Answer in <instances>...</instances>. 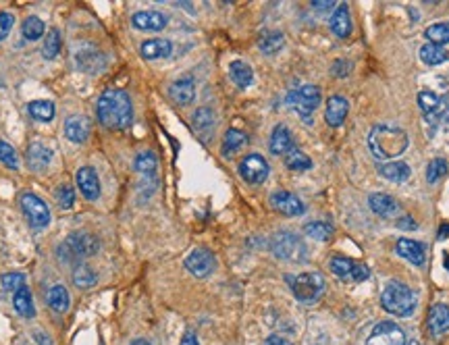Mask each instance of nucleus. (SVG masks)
I'll list each match as a JSON object with an SVG mask.
<instances>
[{
  "mask_svg": "<svg viewBox=\"0 0 449 345\" xmlns=\"http://www.w3.org/2000/svg\"><path fill=\"white\" fill-rule=\"evenodd\" d=\"M408 133L393 123H379L368 133V150L377 160L391 163L408 150Z\"/></svg>",
  "mask_w": 449,
  "mask_h": 345,
  "instance_id": "obj_1",
  "label": "nucleus"
},
{
  "mask_svg": "<svg viewBox=\"0 0 449 345\" xmlns=\"http://www.w3.org/2000/svg\"><path fill=\"white\" fill-rule=\"evenodd\" d=\"M50 160H52L50 148H46L42 144H32L27 148V165H30L32 171H36V173L44 171L50 165Z\"/></svg>",
  "mask_w": 449,
  "mask_h": 345,
  "instance_id": "obj_28",
  "label": "nucleus"
},
{
  "mask_svg": "<svg viewBox=\"0 0 449 345\" xmlns=\"http://www.w3.org/2000/svg\"><path fill=\"white\" fill-rule=\"evenodd\" d=\"M304 233L312 239H319V241H329L335 233L333 225L327 223V221H312V223H306L304 225Z\"/></svg>",
  "mask_w": 449,
  "mask_h": 345,
  "instance_id": "obj_34",
  "label": "nucleus"
},
{
  "mask_svg": "<svg viewBox=\"0 0 449 345\" xmlns=\"http://www.w3.org/2000/svg\"><path fill=\"white\" fill-rule=\"evenodd\" d=\"M131 23L141 32H161L167 27V17L159 11H139L131 17Z\"/></svg>",
  "mask_w": 449,
  "mask_h": 345,
  "instance_id": "obj_18",
  "label": "nucleus"
},
{
  "mask_svg": "<svg viewBox=\"0 0 449 345\" xmlns=\"http://www.w3.org/2000/svg\"><path fill=\"white\" fill-rule=\"evenodd\" d=\"M270 206L285 217H299L306 213L304 202L291 191H275L270 195Z\"/></svg>",
  "mask_w": 449,
  "mask_h": 345,
  "instance_id": "obj_13",
  "label": "nucleus"
},
{
  "mask_svg": "<svg viewBox=\"0 0 449 345\" xmlns=\"http://www.w3.org/2000/svg\"><path fill=\"white\" fill-rule=\"evenodd\" d=\"M0 163L7 165V167H9V169H13V171H17V169H19V158H17V152H15V148H13L11 144L3 142V140H0Z\"/></svg>",
  "mask_w": 449,
  "mask_h": 345,
  "instance_id": "obj_44",
  "label": "nucleus"
},
{
  "mask_svg": "<svg viewBox=\"0 0 449 345\" xmlns=\"http://www.w3.org/2000/svg\"><path fill=\"white\" fill-rule=\"evenodd\" d=\"M285 167L291 169V171H308V169L312 167V160H310L308 154H304L302 150L291 148V150L285 154Z\"/></svg>",
  "mask_w": 449,
  "mask_h": 345,
  "instance_id": "obj_36",
  "label": "nucleus"
},
{
  "mask_svg": "<svg viewBox=\"0 0 449 345\" xmlns=\"http://www.w3.org/2000/svg\"><path fill=\"white\" fill-rule=\"evenodd\" d=\"M139 52L143 58L148 60H157V58H167L173 52V44L165 38H154V40H148L139 46Z\"/></svg>",
  "mask_w": 449,
  "mask_h": 345,
  "instance_id": "obj_24",
  "label": "nucleus"
},
{
  "mask_svg": "<svg viewBox=\"0 0 449 345\" xmlns=\"http://www.w3.org/2000/svg\"><path fill=\"white\" fill-rule=\"evenodd\" d=\"M21 32H23V38H25V40L36 42V40H40V38L44 36L46 27H44V21H42L40 17H27V19L23 21Z\"/></svg>",
  "mask_w": 449,
  "mask_h": 345,
  "instance_id": "obj_40",
  "label": "nucleus"
},
{
  "mask_svg": "<svg viewBox=\"0 0 449 345\" xmlns=\"http://www.w3.org/2000/svg\"><path fill=\"white\" fill-rule=\"evenodd\" d=\"M73 283L82 289H88L98 283V272L86 264H78V268L73 270Z\"/></svg>",
  "mask_w": 449,
  "mask_h": 345,
  "instance_id": "obj_33",
  "label": "nucleus"
},
{
  "mask_svg": "<svg viewBox=\"0 0 449 345\" xmlns=\"http://www.w3.org/2000/svg\"><path fill=\"white\" fill-rule=\"evenodd\" d=\"M169 96L173 98V102L185 106V104H192L194 98H196V84L192 78H181L177 82L171 84L169 88Z\"/></svg>",
  "mask_w": 449,
  "mask_h": 345,
  "instance_id": "obj_23",
  "label": "nucleus"
},
{
  "mask_svg": "<svg viewBox=\"0 0 449 345\" xmlns=\"http://www.w3.org/2000/svg\"><path fill=\"white\" fill-rule=\"evenodd\" d=\"M65 135L73 144H84L90 137V121L84 115H73L65 121Z\"/></svg>",
  "mask_w": 449,
  "mask_h": 345,
  "instance_id": "obj_16",
  "label": "nucleus"
},
{
  "mask_svg": "<svg viewBox=\"0 0 449 345\" xmlns=\"http://www.w3.org/2000/svg\"><path fill=\"white\" fill-rule=\"evenodd\" d=\"M329 266H331V272L335 274L337 279H341L343 283H362V281H366L370 277L368 266H364V264H360L356 260L343 258V256L331 258Z\"/></svg>",
  "mask_w": 449,
  "mask_h": 345,
  "instance_id": "obj_8",
  "label": "nucleus"
},
{
  "mask_svg": "<svg viewBox=\"0 0 449 345\" xmlns=\"http://www.w3.org/2000/svg\"><path fill=\"white\" fill-rule=\"evenodd\" d=\"M283 44H285V38H283L281 32H266V34H262L260 40H258V48H260L264 54H275V52H279V50L283 48Z\"/></svg>",
  "mask_w": 449,
  "mask_h": 345,
  "instance_id": "obj_35",
  "label": "nucleus"
},
{
  "mask_svg": "<svg viewBox=\"0 0 449 345\" xmlns=\"http://www.w3.org/2000/svg\"><path fill=\"white\" fill-rule=\"evenodd\" d=\"M54 195H56L58 206H60V209H65V211H69L71 206L75 204V191H73L71 185H58Z\"/></svg>",
  "mask_w": 449,
  "mask_h": 345,
  "instance_id": "obj_46",
  "label": "nucleus"
},
{
  "mask_svg": "<svg viewBox=\"0 0 449 345\" xmlns=\"http://www.w3.org/2000/svg\"><path fill=\"white\" fill-rule=\"evenodd\" d=\"M58 52H60V32H58L56 27H52V29L46 34V38H44L42 54H44V58L52 60V58L58 56Z\"/></svg>",
  "mask_w": 449,
  "mask_h": 345,
  "instance_id": "obj_39",
  "label": "nucleus"
},
{
  "mask_svg": "<svg viewBox=\"0 0 449 345\" xmlns=\"http://www.w3.org/2000/svg\"><path fill=\"white\" fill-rule=\"evenodd\" d=\"M381 306L385 312L406 318L416 310V294L402 281H389L381 294Z\"/></svg>",
  "mask_w": 449,
  "mask_h": 345,
  "instance_id": "obj_3",
  "label": "nucleus"
},
{
  "mask_svg": "<svg viewBox=\"0 0 449 345\" xmlns=\"http://www.w3.org/2000/svg\"><path fill=\"white\" fill-rule=\"evenodd\" d=\"M287 104L306 119L310 123V115L319 108L321 104V90L316 86H302L297 90H291L287 94Z\"/></svg>",
  "mask_w": 449,
  "mask_h": 345,
  "instance_id": "obj_7",
  "label": "nucleus"
},
{
  "mask_svg": "<svg viewBox=\"0 0 449 345\" xmlns=\"http://www.w3.org/2000/svg\"><path fill=\"white\" fill-rule=\"evenodd\" d=\"M36 341H38L40 345H52L50 339H48V335H44V333H40V331L36 333Z\"/></svg>",
  "mask_w": 449,
  "mask_h": 345,
  "instance_id": "obj_53",
  "label": "nucleus"
},
{
  "mask_svg": "<svg viewBox=\"0 0 449 345\" xmlns=\"http://www.w3.org/2000/svg\"><path fill=\"white\" fill-rule=\"evenodd\" d=\"M248 144V135L240 129H227L222 137V156H231Z\"/></svg>",
  "mask_w": 449,
  "mask_h": 345,
  "instance_id": "obj_29",
  "label": "nucleus"
},
{
  "mask_svg": "<svg viewBox=\"0 0 449 345\" xmlns=\"http://www.w3.org/2000/svg\"><path fill=\"white\" fill-rule=\"evenodd\" d=\"M75 179H78V187L80 191L84 193L86 200L94 202L100 198V179L96 175V171L92 167H82L78 171V175H75Z\"/></svg>",
  "mask_w": 449,
  "mask_h": 345,
  "instance_id": "obj_15",
  "label": "nucleus"
},
{
  "mask_svg": "<svg viewBox=\"0 0 449 345\" xmlns=\"http://www.w3.org/2000/svg\"><path fill=\"white\" fill-rule=\"evenodd\" d=\"M96 112H98V121L106 127V129H125L131 125L133 121V104L131 98L125 90L121 88H108L102 92V96L98 98L96 104Z\"/></svg>",
  "mask_w": 449,
  "mask_h": 345,
  "instance_id": "obj_2",
  "label": "nucleus"
},
{
  "mask_svg": "<svg viewBox=\"0 0 449 345\" xmlns=\"http://www.w3.org/2000/svg\"><path fill=\"white\" fill-rule=\"evenodd\" d=\"M21 211L34 229H44L50 225V209L46 206V202L42 198H38L36 193H25L21 198Z\"/></svg>",
  "mask_w": 449,
  "mask_h": 345,
  "instance_id": "obj_9",
  "label": "nucleus"
},
{
  "mask_svg": "<svg viewBox=\"0 0 449 345\" xmlns=\"http://www.w3.org/2000/svg\"><path fill=\"white\" fill-rule=\"evenodd\" d=\"M270 250L279 260H287V262H304L308 256L306 243L302 241V237H297L291 231H279L270 237Z\"/></svg>",
  "mask_w": 449,
  "mask_h": 345,
  "instance_id": "obj_6",
  "label": "nucleus"
},
{
  "mask_svg": "<svg viewBox=\"0 0 449 345\" xmlns=\"http://www.w3.org/2000/svg\"><path fill=\"white\" fill-rule=\"evenodd\" d=\"M379 175L385 177L387 181H393V183H404L410 179L412 171L406 163L402 160H391V163H383L379 165Z\"/></svg>",
  "mask_w": 449,
  "mask_h": 345,
  "instance_id": "obj_26",
  "label": "nucleus"
},
{
  "mask_svg": "<svg viewBox=\"0 0 449 345\" xmlns=\"http://www.w3.org/2000/svg\"><path fill=\"white\" fill-rule=\"evenodd\" d=\"M27 110L36 121H42V123H48L54 117V104L48 100H34L27 104Z\"/></svg>",
  "mask_w": 449,
  "mask_h": 345,
  "instance_id": "obj_37",
  "label": "nucleus"
},
{
  "mask_svg": "<svg viewBox=\"0 0 449 345\" xmlns=\"http://www.w3.org/2000/svg\"><path fill=\"white\" fill-rule=\"evenodd\" d=\"M333 7H335L333 0H314V3H312V9H314V11H329V9H333Z\"/></svg>",
  "mask_w": 449,
  "mask_h": 345,
  "instance_id": "obj_49",
  "label": "nucleus"
},
{
  "mask_svg": "<svg viewBox=\"0 0 449 345\" xmlns=\"http://www.w3.org/2000/svg\"><path fill=\"white\" fill-rule=\"evenodd\" d=\"M13 306H15V310H17L23 318H34L36 310H34V302H32L30 287H21L19 292H15V296H13Z\"/></svg>",
  "mask_w": 449,
  "mask_h": 345,
  "instance_id": "obj_32",
  "label": "nucleus"
},
{
  "mask_svg": "<svg viewBox=\"0 0 449 345\" xmlns=\"http://www.w3.org/2000/svg\"><path fill=\"white\" fill-rule=\"evenodd\" d=\"M179 345H200V341H198V337L194 333H185V337L181 339Z\"/></svg>",
  "mask_w": 449,
  "mask_h": 345,
  "instance_id": "obj_52",
  "label": "nucleus"
},
{
  "mask_svg": "<svg viewBox=\"0 0 449 345\" xmlns=\"http://www.w3.org/2000/svg\"><path fill=\"white\" fill-rule=\"evenodd\" d=\"M264 345H291V341H287V339L281 337V335H270Z\"/></svg>",
  "mask_w": 449,
  "mask_h": 345,
  "instance_id": "obj_51",
  "label": "nucleus"
},
{
  "mask_svg": "<svg viewBox=\"0 0 449 345\" xmlns=\"http://www.w3.org/2000/svg\"><path fill=\"white\" fill-rule=\"evenodd\" d=\"M445 175H447V163L443 158H435L428 163V167H426V181L428 183H437Z\"/></svg>",
  "mask_w": 449,
  "mask_h": 345,
  "instance_id": "obj_45",
  "label": "nucleus"
},
{
  "mask_svg": "<svg viewBox=\"0 0 449 345\" xmlns=\"http://www.w3.org/2000/svg\"><path fill=\"white\" fill-rule=\"evenodd\" d=\"M229 75H231V80L235 82V86H240V88H250L252 82H254L252 67L246 64L244 60H233V62L229 64Z\"/></svg>",
  "mask_w": 449,
  "mask_h": 345,
  "instance_id": "obj_30",
  "label": "nucleus"
},
{
  "mask_svg": "<svg viewBox=\"0 0 449 345\" xmlns=\"http://www.w3.org/2000/svg\"><path fill=\"white\" fill-rule=\"evenodd\" d=\"M268 148L273 154H287L293 148V140H291V131L285 125H277L270 133V142Z\"/></svg>",
  "mask_w": 449,
  "mask_h": 345,
  "instance_id": "obj_25",
  "label": "nucleus"
},
{
  "mask_svg": "<svg viewBox=\"0 0 449 345\" xmlns=\"http://www.w3.org/2000/svg\"><path fill=\"white\" fill-rule=\"evenodd\" d=\"M100 243L94 235L90 233H73L69 235L60 246H58V258L62 262H80L94 256L98 252Z\"/></svg>",
  "mask_w": 449,
  "mask_h": 345,
  "instance_id": "obj_4",
  "label": "nucleus"
},
{
  "mask_svg": "<svg viewBox=\"0 0 449 345\" xmlns=\"http://www.w3.org/2000/svg\"><path fill=\"white\" fill-rule=\"evenodd\" d=\"M428 331L433 337H441L449 331V306L447 304H435L428 310Z\"/></svg>",
  "mask_w": 449,
  "mask_h": 345,
  "instance_id": "obj_19",
  "label": "nucleus"
},
{
  "mask_svg": "<svg viewBox=\"0 0 449 345\" xmlns=\"http://www.w3.org/2000/svg\"><path fill=\"white\" fill-rule=\"evenodd\" d=\"M418 106L424 112V117L428 119V123H437L439 119H443L447 115L445 98H439L433 92H420L418 94Z\"/></svg>",
  "mask_w": 449,
  "mask_h": 345,
  "instance_id": "obj_14",
  "label": "nucleus"
},
{
  "mask_svg": "<svg viewBox=\"0 0 449 345\" xmlns=\"http://www.w3.org/2000/svg\"><path fill=\"white\" fill-rule=\"evenodd\" d=\"M420 58H422V62H426V64H430V67H435V64H441V62H445L447 58H449V54L441 48V46H435V44H424L422 48H420Z\"/></svg>",
  "mask_w": 449,
  "mask_h": 345,
  "instance_id": "obj_38",
  "label": "nucleus"
},
{
  "mask_svg": "<svg viewBox=\"0 0 449 345\" xmlns=\"http://www.w3.org/2000/svg\"><path fill=\"white\" fill-rule=\"evenodd\" d=\"M424 36L428 38V44L443 46L449 42V23H435V25L426 27Z\"/></svg>",
  "mask_w": 449,
  "mask_h": 345,
  "instance_id": "obj_41",
  "label": "nucleus"
},
{
  "mask_svg": "<svg viewBox=\"0 0 449 345\" xmlns=\"http://www.w3.org/2000/svg\"><path fill=\"white\" fill-rule=\"evenodd\" d=\"M366 345H406V333L400 324L383 320L370 331Z\"/></svg>",
  "mask_w": 449,
  "mask_h": 345,
  "instance_id": "obj_10",
  "label": "nucleus"
},
{
  "mask_svg": "<svg viewBox=\"0 0 449 345\" xmlns=\"http://www.w3.org/2000/svg\"><path fill=\"white\" fill-rule=\"evenodd\" d=\"M395 225H398L400 229H410V231L418 227V223H416V221H414L412 217H402V219H400V221H398Z\"/></svg>",
  "mask_w": 449,
  "mask_h": 345,
  "instance_id": "obj_50",
  "label": "nucleus"
},
{
  "mask_svg": "<svg viewBox=\"0 0 449 345\" xmlns=\"http://www.w3.org/2000/svg\"><path fill=\"white\" fill-rule=\"evenodd\" d=\"M194 127L198 133L206 135L212 127H214V112L208 110V108H200L196 115H194Z\"/></svg>",
  "mask_w": 449,
  "mask_h": 345,
  "instance_id": "obj_43",
  "label": "nucleus"
},
{
  "mask_svg": "<svg viewBox=\"0 0 449 345\" xmlns=\"http://www.w3.org/2000/svg\"><path fill=\"white\" fill-rule=\"evenodd\" d=\"M349 112V102L343 96H331L325 106V119L331 127H341Z\"/></svg>",
  "mask_w": 449,
  "mask_h": 345,
  "instance_id": "obj_22",
  "label": "nucleus"
},
{
  "mask_svg": "<svg viewBox=\"0 0 449 345\" xmlns=\"http://www.w3.org/2000/svg\"><path fill=\"white\" fill-rule=\"evenodd\" d=\"M185 268L198 279H204L216 268V258L210 250L206 248H196L187 258H185Z\"/></svg>",
  "mask_w": 449,
  "mask_h": 345,
  "instance_id": "obj_12",
  "label": "nucleus"
},
{
  "mask_svg": "<svg viewBox=\"0 0 449 345\" xmlns=\"http://www.w3.org/2000/svg\"><path fill=\"white\" fill-rule=\"evenodd\" d=\"M129 345H152V343H150V341H146V339H133V341H131Z\"/></svg>",
  "mask_w": 449,
  "mask_h": 345,
  "instance_id": "obj_54",
  "label": "nucleus"
},
{
  "mask_svg": "<svg viewBox=\"0 0 449 345\" xmlns=\"http://www.w3.org/2000/svg\"><path fill=\"white\" fill-rule=\"evenodd\" d=\"M75 60H78V67L86 73H98L106 67V58L102 52H98L96 48H82L78 54H75Z\"/></svg>",
  "mask_w": 449,
  "mask_h": 345,
  "instance_id": "obj_17",
  "label": "nucleus"
},
{
  "mask_svg": "<svg viewBox=\"0 0 449 345\" xmlns=\"http://www.w3.org/2000/svg\"><path fill=\"white\" fill-rule=\"evenodd\" d=\"M291 281V292L295 296L297 302L302 304H314L321 300V296L325 294L327 281L321 272H302L297 277H289Z\"/></svg>",
  "mask_w": 449,
  "mask_h": 345,
  "instance_id": "obj_5",
  "label": "nucleus"
},
{
  "mask_svg": "<svg viewBox=\"0 0 449 345\" xmlns=\"http://www.w3.org/2000/svg\"><path fill=\"white\" fill-rule=\"evenodd\" d=\"M3 287L7 292H19L21 287H25V277L21 272H9V274H3Z\"/></svg>",
  "mask_w": 449,
  "mask_h": 345,
  "instance_id": "obj_47",
  "label": "nucleus"
},
{
  "mask_svg": "<svg viewBox=\"0 0 449 345\" xmlns=\"http://www.w3.org/2000/svg\"><path fill=\"white\" fill-rule=\"evenodd\" d=\"M15 25V17L11 13H0V42H3Z\"/></svg>",
  "mask_w": 449,
  "mask_h": 345,
  "instance_id": "obj_48",
  "label": "nucleus"
},
{
  "mask_svg": "<svg viewBox=\"0 0 449 345\" xmlns=\"http://www.w3.org/2000/svg\"><path fill=\"white\" fill-rule=\"evenodd\" d=\"M238 171H240V175H242V179H244L246 183H250V185H260V183L266 181V177H268V173H270V167H268V163H266L260 154H248V156L240 163Z\"/></svg>",
  "mask_w": 449,
  "mask_h": 345,
  "instance_id": "obj_11",
  "label": "nucleus"
},
{
  "mask_svg": "<svg viewBox=\"0 0 449 345\" xmlns=\"http://www.w3.org/2000/svg\"><path fill=\"white\" fill-rule=\"evenodd\" d=\"M159 167V160L154 156V152H141L135 158V171L141 175H152Z\"/></svg>",
  "mask_w": 449,
  "mask_h": 345,
  "instance_id": "obj_42",
  "label": "nucleus"
},
{
  "mask_svg": "<svg viewBox=\"0 0 449 345\" xmlns=\"http://www.w3.org/2000/svg\"><path fill=\"white\" fill-rule=\"evenodd\" d=\"M395 252H398L404 260H408L410 264H414V266H422V264H424V258H426V248H424V243L414 241V239H400L398 246H395Z\"/></svg>",
  "mask_w": 449,
  "mask_h": 345,
  "instance_id": "obj_21",
  "label": "nucleus"
},
{
  "mask_svg": "<svg viewBox=\"0 0 449 345\" xmlns=\"http://www.w3.org/2000/svg\"><path fill=\"white\" fill-rule=\"evenodd\" d=\"M46 300H48V306H50L54 312H58V314L67 312V310H69V304H71V298H69V292H67L65 285H52V287L48 289Z\"/></svg>",
  "mask_w": 449,
  "mask_h": 345,
  "instance_id": "obj_31",
  "label": "nucleus"
},
{
  "mask_svg": "<svg viewBox=\"0 0 449 345\" xmlns=\"http://www.w3.org/2000/svg\"><path fill=\"white\" fill-rule=\"evenodd\" d=\"M368 204H370V211L374 215H379V217H393L400 213V204L395 198L387 195V193H370L368 195Z\"/></svg>",
  "mask_w": 449,
  "mask_h": 345,
  "instance_id": "obj_20",
  "label": "nucleus"
},
{
  "mask_svg": "<svg viewBox=\"0 0 449 345\" xmlns=\"http://www.w3.org/2000/svg\"><path fill=\"white\" fill-rule=\"evenodd\" d=\"M331 32L337 38H347L352 34V15L347 5H339L331 17Z\"/></svg>",
  "mask_w": 449,
  "mask_h": 345,
  "instance_id": "obj_27",
  "label": "nucleus"
}]
</instances>
